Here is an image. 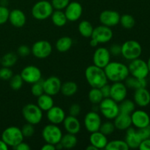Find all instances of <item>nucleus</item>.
Instances as JSON below:
<instances>
[{"label": "nucleus", "instance_id": "obj_1", "mask_svg": "<svg viewBox=\"0 0 150 150\" xmlns=\"http://www.w3.org/2000/svg\"><path fill=\"white\" fill-rule=\"evenodd\" d=\"M108 81L111 82H123L129 76L128 67L120 62H110L104 67Z\"/></svg>", "mask_w": 150, "mask_h": 150}, {"label": "nucleus", "instance_id": "obj_2", "mask_svg": "<svg viewBox=\"0 0 150 150\" xmlns=\"http://www.w3.org/2000/svg\"><path fill=\"white\" fill-rule=\"evenodd\" d=\"M85 78L92 88H100L108 83V79L104 69L95 64L86 67L85 70Z\"/></svg>", "mask_w": 150, "mask_h": 150}, {"label": "nucleus", "instance_id": "obj_3", "mask_svg": "<svg viewBox=\"0 0 150 150\" xmlns=\"http://www.w3.org/2000/svg\"><path fill=\"white\" fill-rule=\"evenodd\" d=\"M121 55L125 59L131 61L139 58L142 54V47L138 41L130 40L121 45Z\"/></svg>", "mask_w": 150, "mask_h": 150}, {"label": "nucleus", "instance_id": "obj_4", "mask_svg": "<svg viewBox=\"0 0 150 150\" xmlns=\"http://www.w3.org/2000/svg\"><path fill=\"white\" fill-rule=\"evenodd\" d=\"M23 134L21 128L16 126L7 127L1 133V139L9 147H15L23 141Z\"/></svg>", "mask_w": 150, "mask_h": 150}, {"label": "nucleus", "instance_id": "obj_5", "mask_svg": "<svg viewBox=\"0 0 150 150\" xmlns=\"http://www.w3.org/2000/svg\"><path fill=\"white\" fill-rule=\"evenodd\" d=\"M22 116L25 121L28 123L38 125L42 121V111L37 104L28 103L22 108Z\"/></svg>", "mask_w": 150, "mask_h": 150}, {"label": "nucleus", "instance_id": "obj_6", "mask_svg": "<svg viewBox=\"0 0 150 150\" xmlns=\"http://www.w3.org/2000/svg\"><path fill=\"white\" fill-rule=\"evenodd\" d=\"M51 3L46 0H41L33 5L32 8V16L37 20H45L51 17L54 12Z\"/></svg>", "mask_w": 150, "mask_h": 150}, {"label": "nucleus", "instance_id": "obj_7", "mask_svg": "<svg viewBox=\"0 0 150 150\" xmlns=\"http://www.w3.org/2000/svg\"><path fill=\"white\" fill-rule=\"evenodd\" d=\"M98 105L101 114L107 120H114L120 114L118 103L111 98H103Z\"/></svg>", "mask_w": 150, "mask_h": 150}, {"label": "nucleus", "instance_id": "obj_8", "mask_svg": "<svg viewBox=\"0 0 150 150\" xmlns=\"http://www.w3.org/2000/svg\"><path fill=\"white\" fill-rule=\"evenodd\" d=\"M62 135L60 127L57 125L51 123L45 125L42 130V137L45 143H49L54 145L60 142Z\"/></svg>", "mask_w": 150, "mask_h": 150}, {"label": "nucleus", "instance_id": "obj_9", "mask_svg": "<svg viewBox=\"0 0 150 150\" xmlns=\"http://www.w3.org/2000/svg\"><path fill=\"white\" fill-rule=\"evenodd\" d=\"M127 67L130 75L133 77L138 79H146L149 74L147 63L140 58L131 60Z\"/></svg>", "mask_w": 150, "mask_h": 150}, {"label": "nucleus", "instance_id": "obj_10", "mask_svg": "<svg viewBox=\"0 0 150 150\" xmlns=\"http://www.w3.org/2000/svg\"><path fill=\"white\" fill-rule=\"evenodd\" d=\"M31 53L40 59H45L52 53V45L47 40H38L32 45Z\"/></svg>", "mask_w": 150, "mask_h": 150}, {"label": "nucleus", "instance_id": "obj_11", "mask_svg": "<svg viewBox=\"0 0 150 150\" xmlns=\"http://www.w3.org/2000/svg\"><path fill=\"white\" fill-rule=\"evenodd\" d=\"M20 75L23 82L30 83V84L39 81L42 79L41 70L35 65H28L23 67Z\"/></svg>", "mask_w": 150, "mask_h": 150}, {"label": "nucleus", "instance_id": "obj_12", "mask_svg": "<svg viewBox=\"0 0 150 150\" xmlns=\"http://www.w3.org/2000/svg\"><path fill=\"white\" fill-rule=\"evenodd\" d=\"M113 38V31L111 27L100 25L97 27L94 28L91 38L95 39L98 42V43H107Z\"/></svg>", "mask_w": 150, "mask_h": 150}, {"label": "nucleus", "instance_id": "obj_13", "mask_svg": "<svg viewBox=\"0 0 150 150\" xmlns=\"http://www.w3.org/2000/svg\"><path fill=\"white\" fill-rule=\"evenodd\" d=\"M83 124L86 130L90 133L98 131L102 124L100 116L96 111H90L85 115Z\"/></svg>", "mask_w": 150, "mask_h": 150}, {"label": "nucleus", "instance_id": "obj_14", "mask_svg": "<svg viewBox=\"0 0 150 150\" xmlns=\"http://www.w3.org/2000/svg\"><path fill=\"white\" fill-rule=\"evenodd\" d=\"M111 54L107 48L99 47L95 51L93 54L94 64L98 67L104 68L111 62Z\"/></svg>", "mask_w": 150, "mask_h": 150}, {"label": "nucleus", "instance_id": "obj_15", "mask_svg": "<svg viewBox=\"0 0 150 150\" xmlns=\"http://www.w3.org/2000/svg\"><path fill=\"white\" fill-rule=\"evenodd\" d=\"M120 14L115 10H105L100 14L99 20L101 24L108 27H113L120 23Z\"/></svg>", "mask_w": 150, "mask_h": 150}, {"label": "nucleus", "instance_id": "obj_16", "mask_svg": "<svg viewBox=\"0 0 150 150\" xmlns=\"http://www.w3.org/2000/svg\"><path fill=\"white\" fill-rule=\"evenodd\" d=\"M44 93L54 96L60 92L62 82L57 76H50L42 81Z\"/></svg>", "mask_w": 150, "mask_h": 150}, {"label": "nucleus", "instance_id": "obj_17", "mask_svg": "<svg viewBox=\"0 0 150 150\" xmlns=\"http://www.w3.org/2000/svg\"><path fill=\"white\" fill-rule=\"evenodd\" d=\"M132 125L137 129L143 128L150 125L149 115L143 110H135L130 114Z\"/></svg>", "mask_w": 150, "mask_h": 150}, {"label": "nucleus", "instance_id": "obj_18", "mask_svg": "<svg viewBox=\"0 0 150 150\" xmlns=\"http://www.w3.org/2000/svg\"><path fill=\"white\" fill-rule=\"evenodd\" d=\"M127 88L123 82H114L111 85L110 98L117 103H120L127 98Z\"/></svg>", "mask_w": 150, "mask_h": 150}, {"label": "nucleus", "instance_id": "obj_19", "mask_svg": "<svg viewBox=\"0 0 150 150\" xmlns=\"http://www.w3.org/2000/svg\"><path fill=\"white\" fill-rule=\"evenodd\" d=\"M64 13L68 21L74 22L81 17L83 7L78 1H70L64 9Z\"/></svg>", "mask_w": 150, "mask_h": 150}, {"label": "nucleus", "instance_id": "obj_20", "mask_svg": "<svg viewBox=\"0 0 150 150\" xmlns=\"http://www.w3.org/2000/svg\"><path fill=\"white\" fill-rule=\"evenodd\" d=\"M47 112V119L48 122L51 124L59 125L63 122V121L65 119L66 115L64 110L59 106H53L49 110L46 111Z\"/></svg>", "mask_w": 150, "mask_h": 150}, {"label": "nucleus", "instance_id": "obj_21", "mask_svg": "<svg viewBox=\"0 0 150 150\" xmlns=\"http://www.w3.org/2000/svg\"><path fill=\"white\" fill-rule=\"evenodd\" d=\"M133 100L139 107H146L150 103V92L146 88H140L135 90Z\"/></svg>", "mask_w": 150, "mask_h": 150}, {"label": "nucleus", "instance_id": "obj_22", "mask_svg": "<svg viewBox=\"0 0 150 150\" xmlns=\"http://www.w3.org/2000/svg\"><path fill=\"white\" fill-rule=\"evenodd\" d=\"M125 141L129 146V149H137L142 140L137 130L133 127H130L126 130Z\"/></svg>", "mask_w": 150, "mask_h": 150}, {"label": "nucleus", "instance_id": "obj_23", "mask_svg": "<svg viewBox=\"0 0 150 150\" xmlns=\"http://www.w3.org/2000/svg\"><path fill=\"white\" fill-rule=\"evenodd\" d=\"M8 21L14 27L21 28L26 23V15L22 10L19 9H14L10 12Z\"/></svg>", "mask_w": 150, "mask_h": 150}, {"label": "nucleus", "instance_id": "obj_24", "mask_svg": "<svg viewBox=\"0 0 150 150\" xmlns=\"http://www.w3.org/2000/svg\"><path fill=\"white\" fill-rule=\"evenodd\" d=\"M63 125L67 133L78 134L81 130V123L76 117L67 116L63 121Z\"/></svg>", "mask_w": 150, "mask_h": 150}, {"label": "nucleus", "instance_id": "obj_25", "mask_svg": "<svg viewBox=\"0 0 150 150\" xmlns=\"http://www.w3.org/2000/svg\"><path fill=\"white\" fill-rule=\"evenodd\" d=\"M89 143L95 146L98 149H105L108 143L107 136L101 133L100 130L91 133L89 136Z\"/></svg>", "mask_w": 150, "mask_h": 150}, {"label": "nucleus", "instance_id": "obj_26", "mask_svg": "<svg viewBox=\"0 0 150 150\" xmlns=\"http://www.w3.org/2000/svg\"><path fill=\"white\" fill-rule=\"evenodd\" d=\"M113 120L115 128L117 130H126L132 126L131 117L130 114L120 113Z\"/></svg>", "mask_w": 150, "mask_h": 150}, {"label": "nucleus", "instance_id": "obj_27", "mask_svg": "<svg viewBox=\"0 0 150 150\" xmlns=\"http://www.w3.org/2000/svg\"><path fill=\"white\" fill-rule=\"evenodd\" d=\"M124 82L127 88L135 89V90L140 89V88L146 87V85H147L146 79H138V78L133 77L132 76H129L124 81Z\"/></svg>", "mask_w": 150, "mask_h": 150}, {"label": "nucleus", "instance_id": "obj_28", "mask_svg": "<svg viewBox=\"0 0 150 150\" xmlns=\"http://www.w3.org/2000/svg\"><path fill=\"white\" fill-rule=\"evenodd\" d=\"M37 105L42 111H47L54 105V101L52 96L43 93L39 96L37 100Z\"/></svg>", "mask_w": 150, "mask_h": 150}, {"label": "nucleus", "instance_id": "obj_29", "mask_svg": "<svg viewBox=\"0 0 150 150\" xmlns=\"http://www.w3.org/2000/svg\"><path fill=\"white\" fill-rule=\"evenodd\" d=\"M73 43V41L71 38L68 36H64L57 40L55 46L59 52L65 53L71 48Z\"/></svg>", "mask_w": 150, "mask_h": 150}, {"label": "nucleus", "instance_id": "obj_30", "mask_svg": "<svg viewBox=\"0 0 150 150\" xmlns=\"http://www.w3.org/2000/svg\"><path fill=\"white\" fill-rule=\"evenodd\" d=\"M60 143H61L63 149H73L77 144L78 139L75 134L67 133L66 134L62 135V137L60 140Z\"/></svg>", "mask_w": 150, "mask_h": 150}, {"label": "nucleus", "instance_id": "obj_31", "mask_svg": "<svg viewBox=\"0 0 150 150\" xmlns=\"http://www.w3.org/2000/svg\"><path fill=\"white\" fill-rule=\"evenodd\" d=\"M51 18L53 23L57 27H62L68 21L63 10H54Z\"/></svg>", "mask_w": 150, "mask_h": 150}, {"label": "nucleus", "instance_id": "obj_32", "mask_svg": "<svg viewBox=\"0 0 150 150\" xmlns=\"http://www.w3.org/2000/svg\"><path fill=\"white\" fill-rule=\"evenodd\" d=\"M78 91V85L74 81H66L62 83L60 92L65 97H71Z\"/></svg>", "mask_w": 150, "mask_h": 150}, {"label": "nucleus", "instance_id": "obj_33", "mask_svg": "<svg viewBox=\"0 0 150 150\" xmlns=\"http://www.w3.org/2000/svg\"><path fill=\"white\" fill-rule=\"evenodd\" d=\"M94 27L92 23L89 21L86 20H83L79 23L78 26V30L79 34L83 38H89L92 36V32H93Z\"/></svg>", "mask_w": 150, "mask_h": 150}, {"label": "nucleus", "instance_id": "obj_34", "mask_svg": "<svg viewBox=\"0 0 150 150\" xmlns=\"http://www.w3.org/2000/svg\"><path fill=\"white\" fill-rule=\"evenodd\" d=\"M119 109H120V113L130 115L136 110V103L134 101L125 98L122 101L119 103Z\"/></svg>", "mask_w": 150, "mask_h": 150}, {"label": "nucleus", "instance_id": "obj_35", "mask_svg": "<svg viewBox=\"0 0 150 150\" xmlns=\"http://www.w3.org/2000/svg\"><path fill=\"white\" fill-rule=\"evenodd\" d=\"M105 149L106 150H128L129 146L125 140H113L107 143Z\"/></svg>", "mask_w": 150, "mask_h": 150}, {"label": "nucleus", "instance_id": "obj_36", "mask_svg": "<svg viewBox=\"0 0 150 150\" xmlns=\"http://www.w3.org/2000/svg\"><path fill=\"white\" fill-rule=\"evenodd\" d=\"M89 101L94 105H98L103 99V96L100 88H93L90 89L88 95Z\"/></svg>", "mask_w": 150, "mask_h": 150}, {"label": "nucleus", "instance_id": "obj_37", "mask_svg": "<svg viewBox=\"0 0 150 150\" xmlns=\"http://www.w3.org/2000/svg\"><path fill=\"white\" fill-rule=\"evenodd\" d=\"M18 60V56L15 53L10 52L4 54L1 59V64L3 67H11L16 64Z\"/></svg>", "mask_w": 150, "mask_h": 150}, {"label": "nucleus", "instance_id": "obj_38", "mask_svg": "<svg viewBox=\"0 0 150 150\" xmlns=\"http://www.w3.org/2000/svg\"><path fill=\"white\" fill-rule=\"evenodd\" d=\"M120 23L124 29H130L135 26L136 21L133 16L130 14H124L120 16Z\"/></svg>", "mask_w": 150, "mask_h": 150}, {"label": "nucleus", "instance_id": "obj_39", "mask_svg": "<svg viewBox=\"0 0 150 150\" xmlns=\"http://www.w3.org/2000/svg\"><path fill=\"white\" fill-rule=\"evenodd\" d=\"M9 81H10V88L15 91L19 90L23 86V81L20 74L13 75Z\"/></svg>", "mask_w": 150, "mask_h": 150}, {"label": "nucleus", "instance_id": "obj_40", "mask_svg": "<svg viewBox=\"0 0 150 150\" xmlns=\"http://www.w3.org/2000/svg\"><path fill=\"white\" fill-rule=\"evenodd\" d=\"M42 81H43V80L41 79L39 81L35 82V83L32 84V86H31V93H32L33 96L38 98V97L40 96L41 95L44 93Z\"/></svg>", "mask_w": 150, "mask_h": 150}, {"label": "nucleus", "instance_id": "obj_41", "mask_svg": "<svg viewBox=\"0 0 150 150\" xmlns=\"http://www.w3.org/2000/svg\"><path fill=\"white\" fill-rule=\"evenodd\" d=\"M115 126H114V122L110 121L105 122L104 123H102L100 127V131L102 133H103L105 136H110L112 134L115 130Z\"/></svg>", "mask_w": 150, "mask_h": 150}, {"label": "nucleus", "instance_id": "obj_42", "mask_svg": "<svg viewBox=\"0 0 150 150\" xmlns=\"http://www.w3.org/2000/svg\"><path fill=\"white\" fill-rule=\"evenodd\" d=\"M21 130L22 134L24 138L32 137L35 134V125L28 122H26V124H25Z\"/></svg>", "mask_w": 150, "mask_h": 150}, {"label": "nucleus", "instance_id": "obj_43", "mask_svg": "<svg viewBox=\"0 0 150 150\" xmlns=\"http://www.w3.org/2000/svg\"><path fill=\"white\" fill-rule=\"evenodd\" d=\"M70 0H51V3L54 10H63L66 8Z\"/></svg>", "mask_w": 150, "mask_h": 150}, {"label": "nucleus", "instance_id": "obj_44", "mask_svg": "<svg viewBox=\"0 0 150 150\" xmlns=\"http://www.w3.org/2000/svg\"><path fill=\"white\" fill-rule=\"evenodd\" d=\"M13 76V70L10 67H3L0 69V79L3 81H9Z\"/></svg>", "mask_w": 150, "mask_h": 150}, {"label": "nucleus", "instance_id": "obj_45", "mask_svg": "<svg viewBox=\"0 0 150 150\" xmlns=\"http://www.w3.org/2000/svg\"><path fill=\"white\" fill-rule=\"evenodd\" d=\"M10 11L6 6L0 5V25L7 23L9 19Z\"/></svg>", "mask_w": 150, "mask_h": 150}, {"label": "nucleus", "instance_id": "obj_46", "mask_svg": "<svg viewBox=\"0 0 150 150\" xmlns=\"http://www.w3.org/2000/svg\"><path fill=\"white\" fill-rule=\"evenodd\" d=\"M31 53V48L26 45H21L17 50V54L21 57H26Z\"/></svg>", "mask_w": 150, "mask_h": 150}, {"label": "nucleus", "instance_id": "obj_47", "mask_svg": "<svg viewBox=\"0 0 150 150\" xmlns=\"http://www.w3.org/2000/svg\"><path fill=\"white\" fill-rule=\"evenodd\" d=\"M137 132L139 133V136L141 137V139H142V140L150 139V125L146 126V127H143V128L138 129Z\"/></svg>", "mask_w": 150, "mask_h": 150}, {"label": "nucleus", "instance_id": "obj_48", "mask_svg": "<svg viewBox=\"0 0 150 150\" xmlns=\"http://www.w3.org/2000/svg\"><path fill=\"white\" fill-rule=\"evenodd\" d=\"M108 51H109L110 54H111V56L118 57V56L121 55V45H120V44H113V45H111V46H110Z\"/></svg>", "mask_w": 150, "mask_h": 150}, {"label": "nucleus", "instance_id": "obj_49", "mask_svg": "<svg viewBox=\"0 0 150 150\" xmlns=\"http://www.w3.org/2000/svg\"><path fill=\"white\" fill-rule=\"evenodd\" d=\"M81 111V108L77 103L72 104L69 108V114L70 116H73V117H77L80 114Z\"/></svg>", "mask_w": 150, "mask_h": 150}, {"label": "nucleus", "instance_id": "obj_50", "mask_svg": "<svg viewBox=\"0 0 150 150\" xmlns=\"http://www.w3.org/2000/svg\"><path fill=\"white\" fill-rule=\"evenodd\" d=\"M100 91L103 94V96L104 98H110V92H111V85L108 84V83H105L103 86H101Z\"/></svg>", "mask_w": 150, "mask_h": 150}, {"label": "nucleus", "instance_id": "obj_51", "mask_svg": "<svg viewBox=\"0 0 150 150\" xmlns=\"http://www.w3.org/2000/svg\"><path fill=\"white\" fill-rule=\"evenodd\" d=\"M139 149L141 150H150V139L142 140L139 145Z\"/></svg>", "mask_w": 150, "mask_h": 150}, {"label": "nucleus", "instance_id": "obj_52", "mask_svg": "<svg viewBox=\"0 0 150 150\" xmlns=\"http://www.w3.org/2000/svg\"><path fill=\"white\" fill-rule=\"evenodd\" d=\"M13 149L16 150H30L31 147L27 143L24 142L23 141L22 142H21L20 144L16 146L15 147H13Z\"/></svg>", "mask_w": 150, "mask_h": 150}, {"label": "nucleus", "instance_id": "obj_53", "mask_svg": "<svg viewBox=\"0 0 150 150\" xmlns=\"http://www.w3.org/2000/svg\"><path fill=\"white\" fill-rule=\"evenodd\" d=\"M41 149L42 150H55L56 147H55V145L51 144H49V143H45V144L42 146Z\"/></svg>", "mask_w": 150, "mask_h": 150}, {"label": "nucleus", "instance_id": "obj_54", "mask_svg": "<svg viewBox=\"0 0 150 150\" xmlns=\"http://www.w3.org/2000/svg\"><path fill=\"white\" fill-rule=\"evenodd\" d=\"M9 146L6 144L5 142H4L2 139H1V140H0V150H7Z\"/></svg>", "mask_w": 150, "mask_h": 150}, {"label": "nucleus", "instance_id": "obj_55", "mask_svg": "<svg viewBox=\"0 0 150 150\" xmlns=\"http://www.w3.org/2000/svg\"><path fill=\"white\" fill-rule=\"evenodd\" d=\"M98 42L97 40H95V39H92V38H91V40L90 42H89V45H91L92 47H97L98 45Z\"/></svg>", "mask_w": 150, "mask_h": 150}, {"label": "nucleus", "instance_id": "obj_56", "mask_svg": "<svg viewBox=\"0 0 150 150\" xmlns=\"http://www.w3.org/2000/svg\"><path fill=\"white\" fill-rule=\"evenodd\" d=\"M86 149L87 150H98V149H97L95 146H93V145L92 144H89V146H86Z\"/></svg>", "mask_w": 150, "mask_h": 150}, {"label": "nucleus", "instance_id": "obj_57", "mask_svg": "<svg viewBox=\"0 0 150 150\" xmlns=\"http://www.w3.org/2000/svg\"><path fill=\"white\" fill-rule=\"evenodd\" d=\"M146 63H147L148 69H149V73H150V57H149V59H148V61L146 62Z\"/></svg>", "mask_w": 150, "mask_h": 150}]
</instances>
